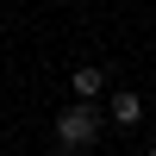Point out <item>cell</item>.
<instances>
[{
  "label": "cell",
  "mask_w": 156,
  "mask_h": 156,
  "mask_svg": "<svg viewBox=\"0 0 156 156\" xmlns=\"http://www.w3.org/2000/svg\"><path fill=\"white\" fill-rule=\"evenodd\" d=\"M106 119L119 125V131H137V125H144V94H137V87H119V94L106 100Z\"/></svg>",
  "instance_id": "obj_2"
},
{
  "label": "cell",
  "mask_w": 156,
  "mask_h": 156,
  "mask_svg": "<svg viewBox=\"0 0 156 156\" xmlns=\"http://www.w3.org/2000/svg\"><path fill=\"white\" fill-rule=\"evenodd\" d=\"M144 156H156V144H150V150H144Z\"/></svg>",
  "instance_id": "obj_4"
},
{
  "label": "cell",
  "mask_w": 156,
  "mask_h": 156,
  "mask_svg": "<svg viewBox=\"0 0 156 156\" xmlns=\"http://www.w3.org/2000/svg\"><path fill=\"white\" fill-rule=\"evenodd\" d=\"M69 87H75V100H106V69L81 62V69H69Z\"/></svg>",
  "instance_id": "obj_3"
},
{
  "label": "cell",
  "mask_w": 156,
  "mask_h": 156,
  "mask_svg": "<svg viewBox=\"0 0 156 156\" xmlns=\"http://www.w3.org/2000/svg\"><path fill=\"white\" fill-rule=\"evenodd\" d=\"M100 131H106V106H100V100H69V106H56V150L81 156Z\"/></svg>",
  "instance_id": "obj_1"
}]
</instances>
